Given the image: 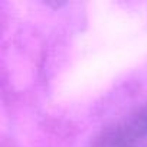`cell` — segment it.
<instances>
[{"mask_svg":"<svg viewBox=\"0 0 147 147\" xmlns=\"http://www.w3.org/2000/svg\"><path fill=\"white\" fill-rule=\"evenodd\" d=\"M87 147H147V102L104 127Z\"/></svg>","mask_w":147,"mask_h":147,"instance_id":"6da1fadb","label":"cell"}]
</instances>
